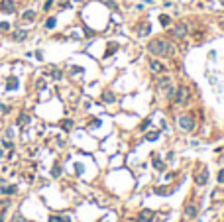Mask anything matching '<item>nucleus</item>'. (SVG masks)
Instances as JSON below:
<instances>
[{"label": "nucleus", "instance_id": "obj_1", "mask_svg": "<svg viewBox=\"0 0 224 222\" xmlns=\"http://www.w3.org/2000/svg\"><path fill=\"white\" fill-rule=\"evenodd\" d=\"M147 49L152 53H155V55H169V53L173 51V47L169 41H165V39H153L152 43L147 45Z\"/></svg>", "mask_w": 224, "mask_h": 222}, {"label": "nucleus", "instance_id": "obj_2", "mask_svg": "<svg viewBox=\"0 0 224 222\" xmlns=\"http://www.w3.org/2000/svg\"><path fill=\"white\" fill-rule=\"evenodd\" d=\"M177 124L183 128V130H193L195 128V118L193 116H179V120H177Z\"/></svg>", "mask_w": 224, "mask_h": 222}, {"label": "nucleus", "instance_id": "obj_3", "mask_svg": "<svg viewBox=\"0 0 224 222\" xmlns=\"http://www.w3.org/2000/svg\"><path fill=\"white\" fill-rule=\"evenodd\" d=\"M189 100V91L185 89V87H179V91H177V102L179 104H185Z\"/></svg>", "mask_w": 224, "mask_h": 222}, {"label": "nucleus", "instance_id": "obj_4", "mask_svg": "<svg viewBox=\"0 0 224 222\" xmlns=\"http://www.w3.org/2000/svg\"><path fill=\"white\" fill-rule=\"evenodd\" d=\"M206 179H208V173H206V171L203 169L201 173H197V175H195V183L203 187V185H206Z\"/></svg>", "mask_w": 224, "mask_h": 222}, {"label": "nucleus", "instance_id": "obj_5", "mask_svg": "<svg viewBox=\"0 0 224 222\" xmlns=\"http://www.w3.org/2000/svg\"><path fill=\"white\" fill-rule=\"evenodd\" d=\"M185 216H187V218H193V216H197V206H195L193 203L185 206Z\"/></svg>", "mask_w": 224, "mask_h": 222}, {"label": "nucleus", "instance_id": "obj_6", "mask_svg": "<svg viewBox=\"0 0 224 222\" xmlns=\"http://www.w3.org/2000/svg\"><path fill=\"white\" fill-rule=\"evenodd\" d=\"M173 33H175L177 38H183L185 33H187V26H185V24H179V26L173 30Z\"/></svg>", "mask_w": 224, "mask_h": 222}, {"label": "nucleus", "instance_id": "obj_7", "mask_svg": "<svg viewBox=\"0 0 224 222\" xmlns=\"http://www.w3.org/2000/svg\"><path fill=\"white\" fill-rule=\"evenodd\" d=\"M150 67H152V71H153V73H161V71H163V65H161L159 61H155V59H153L152 63H150Z\"/></svg>", "mask_w": 224, "mask_h": 222}, {"label": "nucleus", "instance_id": "obj_8", "mask_svg": "<svg viewBox=\"0 0 224 222\" xmlns=\"http://www.w3.org/2000/svg\"><path fill=\"white\" fill-rule=\"evenodd\" d=\"M2 10L4 12H14V2L12 0H4L2 2Z\"/></svg>", "mask_w": 224, "mask_h": 222}, {"label": "nucleus", "instance_id": "obj_9", "mask_svg": "<svg viewBox=\"0 0 224 222\" xmlns=\"http://www.w3.org/2000/svg\"><path fill=\"white\" fill-rule=\"evenodd\" d=\"M16 87H18V81H16L14 77H10V79H8V83H6V91H14Z\"/></svg>", "mask_w": 224, "mask_h": 222}, {"label": "nucleus", "instance_id": "obj_10", "mask_svg": "<svg viewBox=\"0 0 224 222\" xmlns=\"http://www.w3.org/2000/svg\"><path fill=\"white\" fill-rule=\"evenodd\" d=\"M26 35H28L26 30H18V32L14 33V39H16V41H22V39H26Z\"/></svg>", "mask_w": 224, "mask_h": 222}, {"label": "nucleus", "instance_id": "obj_11", "mask_svg": "<svg viewBox=\"0 0 224 222\" xmlns=\"http://www.w3.org/2000/svg\"><path fill=\"white\" fill-rule=\"evenodd\" d=\"M26 124H30V116L28 114H20L18 116V126H26Z\"/></svg>", "mask_w": 224, "mask_h": 222}, {"label": "nucleus", "instance_id": "obj_12", "mask_svg": "<svg viewBox=\"0 0 224 222\" xmlns=\"http://www.w3.org/2000/svg\"><path fill=\"white\" fill-rule=\"evenodd\" d=\"M152 216H153L152 210H147V212H142V218H140L138 222H150V220H152Z\"/></svg>", "mask_w": 224, "mask_h": 222}, {"label": "nucleus", "instance_id": "obj_13", "mask_svg": "<svg viewBox=\"0 0 224 222\" xmlns=\"http://www.w3.org/2000/svg\"><path fill=\"white\" fill-rule=\"evenodd\" d=\"M102 100H104V102H114V100H116V96H114L112 92H108V91H106L104 94H102Z\"/></svg>", "mask_w": 224, "mask_h": 222}, {"label": "nucleus", "instance_id": "obj_14", "mask_svg": "<svg viewBox=\"0 0 224 222\" xmlns=\"http://www.w3.org/2000/svg\"><path fill=\"white\" fill-rule=\"evenodd\" d=\"M22 18L24 20H33L35 18V12H33V10H26V12L22 14Z\"/></svg>", "mask_w": 224, "mask_h": 222}, {"label": "nucleus", "instance_id": "obj_15", "mask_svg": "<svg viewBox=\"0 0 224 222\" xmlns=\"http://www.w3.org/2000/svg\"><path fill=\"white\" fill-rule=\"evenodd\" d=\"M49 222H71V220H69V216H63V218H59V216H51Z\"/></svg>", "mask_w": 224, "mask_h": 222}, {"label": "nucleus", "instance_id": "obj_16", "mask_svg": "<svg viewBox=\"0 0 224 222\" xmlns=\"http://www.w3.org/2000/svg\"><path fill=\"white\" fill-rule=\"evenodd\" d=\"M2 193H4V195H12V193H16V187H12V185L2 187Z\"/></svg>", "mask_w": 224, "mask_h": 222}, {"label": "nucleus", "instance_id": "obj_17", "mask_svg": "<svg viewBox=\"0 0 224 222\" xmlns=\"http://www.w3.org/2000/svg\"><path fill=\"white\" fill-rule=\"evenodd\" d=\"M61 126H63V130H71L73 122H71V120H63V124H61Z\"/></svg>", "mask_w": 224, "mask_h": 222}, {"label": "nucleus", "instance_id": "obj_18", "mask_svg": "<svg viewBox=\"0 0 224 222\" xmlns=\"http://www.w3.org/2000/svg\"><path fill=\"white\" fill-rule=\"evenodd\" d=\"M45 28H47V30L55 28V18H49V20H47V22H45Z\"/></svg>", "mask_w": 224, "mask_h": 222}, {"label": "nucleus", "instance_id": "obj_19", "mask_svg": "<svg viewBox=\"0 0 224 222\" xmlns=\"http://www.w3.org/2000/svg\"><path fill=\"white\" fill-rule=\"evenodd\" d=\"M159 22H161V26H167V24H169V16H161Z\"/></svg>", "mask_w": 224, "mask_h": 222}, {"label": "nucleus", "instance_id": "obj_20", "mask_svg": "<svg viewBox=\"0 0 224 222\" xmlns=\"http://www.w3.org/2000/svg\"><path fill=\"white\" fill-rule=\"evenodd\" d=\"M147 140H157V132H152V134H147Z\"/></svg>", "mask_w": 224, "mask_h": 222}, {"label": "nucleus", "instance_id": "obj_21", "mask_svg": "<svg viewBox=\"0 0 224 222\" xmlns=\"http://www.w3.org/2000/svg\"><path fill=\"white\" fill-rule=\"evenodd\" d=\"M218 181H220V183H222V185H224V169H222V171H220V173H218Z\"/></svg>", "mask_w": 224, "mask_h": 222}, {"label": "nucleus", "instance_id": "obj_22", "mask_svg": "<svg viewBox=\"0 0 224 222\" xmlns=\"http://www.w3.org/2000/svg\"><path fill=\"white\" fill-rule=\"evenodd\" d=\"M153 163H155V167H157V169H161V161H159L157 157H153Z\"/></svg>", "mask_w": 224, "mask_h": 222}, {"label": "nucleus", "instance_id": "obj_23", "mask_svg": "<svg viewBox=\"0 0 224 222\" xmlns=\"http://www.w3.org/2000/svg\"><path fill=\"white\" fill-rule=\"evenodd\" d=\"M51 4H53V2H51V0H47V2H45V4H43V10H49V8H51Z\"/></svg>", "mask_w": 224, "mask_h": 222}, {"label": "nucleus", "instance_id": "obj_24", "mask_svg": "<svg viewBox=\"0 0 224 222\" xmlns=\"http://www.w3.org/2000/svg\"><path fill=\"white\" fill-rule=\"evenodd\" d=\"M0 30H10V26H8L6 22H2V24H0Z\"/></svg>", "mask_w": 224, "mask_h": 222}, {"label": "nucleus", "instance_id": "obj_25", "mask_svg": "<svg viewBox=\"0 0 224 222\" xmlns=\"http://www.w3.org/2000/svg\"><path fill=\"white\" fill-rule=\"evenodd\" d=\"M59 173H61L59 167H55V169H53V177H59Z\"/></svg>", "mask_w": 224, "mask_h": 222}, {"label": "nucleus", "instance_id": "obj_26", "mask_svg": "<svg viewBox=\"0 0 224 222\" xmlns=\"http://www.w3.org/2000/svg\"><path fill=\"white\" fill-rule=\"evenodd\" d=\"M53 79H61V73L59 71H53Z\"/></svg>", "mask_w": 224, "mask_h": 222}, {"label": "nucleus", "instance_id": "obj_27", "mask_svg": "<svg viewBox=\"0 0 224 222\" xmlns=\"http://www.w3.org/2000/svg\"><path fill=\"white\" fill-rule=\"evenodd\" d=\"M0 112H8V108H4V104H0Z\"/></svg>", "mask_w": 224, "mask_h": 222}, {"label": "nucleus", "instance_id": "obj_28", "mask_svg": "<svg viewBox=\"0 0 224 222\" xmlns=\"http://www.w3.org/2000/svg\"><path fill=\"white\" fill-rule=\"evenodd\" d=\"M2 157H4V151H2V148H0V159H2Z\"/></svg>", "mask_w": 224, "mask_h": 222}, {"label": "nucleus", "instance_id": "obj_29", "mask_svg": "<svg viewBox=\"0 0 224 222\" xmlns=\"http://www.w3.org/2000/svg\"><path fill=\"white\" fill-rule=\"evenodd\" d=\"M220 26H222V28H224V18H222V22H220Z\"/></svg>", "mask_w": 224, "mask_h": 222}, {"label": "nucleus", "instance_id": "obj_30", "mask_svg": "<svg viewBox=\"0 0 224 222\" xmlns=\"http://www.w3.org/2000/svg\"><path fill=\"white\" fill-rule=\"evenodd\" d=\"M0 222H2V212H0Z\"/></svg>", "mask_w": 224, "mask_h": 222}, {"label": "nucleus", "instance_id": "obj_31", "mask_svg": "<svg viewBox=\"0 0 224 222\" xmlns=\"http://www.w3.org/2000/svg\"><path fill=\"white\" fill-rule=\"evenodd\" d=\"M63 2H65V0H63Z\"/></svg>", "mask_w": 224, "mask_h": 222}]
</instances>
